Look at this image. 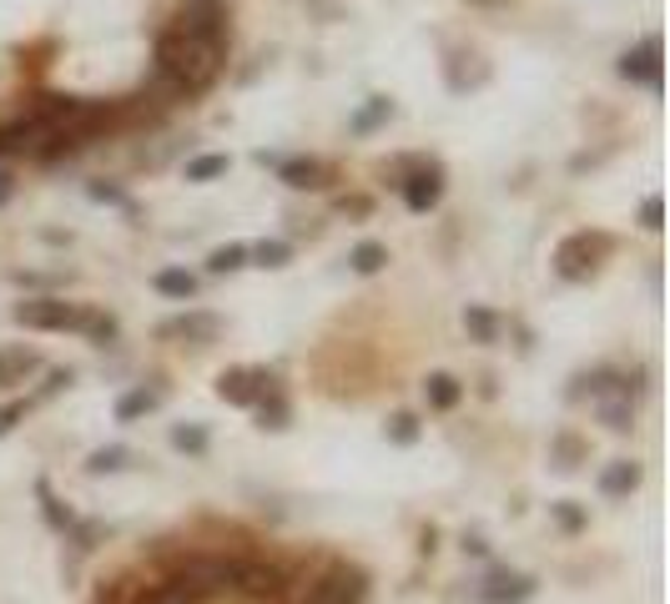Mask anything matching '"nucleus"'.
<instances>
[{"mask_svg":"<svg viewBox=\"0 0 670 604\" xmlns=\"http://www.w3.org/2000/svg\"><path fill=\"white\" fill-rule=\"evenodd\" d=\"M217 71H222V45L192 41L176 25L156 35V81H162L166 96H202L217 81Z\"/></svg>","mask_w":670,"mask_h":604,"instance_id":"f257e3e1","label":"nucleus"},{"mask_svg":"<svg viewBox=\"0 0 670 604\" xmlns=\"http://www.w3.org/2000/svg\"><path fill=\"white\" fill-rule=\"evenodd\" d=\"M363 600H368V574L358 564H333L297 594V604H363Z\"/></svg>","mask_w":670,"mask_h":604,"instance_id":"f03ea898","label":"nucleus"},{"mask_svg":"<svg viewBox=\"0 0 670 604\" xmlns=\"http://www.w3.org/2000/svg\"><path fill=\"white\" fill-rule=\"evenodd\" d=\"M176 31L207 45H227V0H182Z\"/></svg>","mask_w":670,"mask_h":604,"instance_id":"7ed1b4c3","label":"nucleus"},{"mask_svg":"<svg viewBox=\"0 0 670 604\" xmlns=\"http://www.w3.org/2000/svg\"><path fill=\"white\" fill-rule=\"evenodd\" d=\"M16 323L21 328H41V332H61V328H81L87 308H71L61 297H26V303H16Z\"/></svg>","mask_w":670,"mask_h":604,"instance_id":"20e7f679","label":"nucleus"},{"mask_svg":"<svg viewBox=\"0 0 670 604\" xmlns=\"http://www.w3.org/2000/svg\"><path fill=\"white\" fill-rule=\"evenodd\" d=\"M610 253V237H600V232H575V237H565L560 242V253H555V273L560 277H590L595 273V263H600V257Z\"/></svg>","mask_w":670,"mask_h":604,"instance_id":"39448f33","label":"nucleus"},{"mask_svg":"<svg viewBox=\"0 0 670 604\" xmlns=\"http://www.w3.org/2000/svg\"><path fill=\"white\" fill-rule=\"evenodd\" d=\"M232 590L247 594V600H283V594H287V570H277V564H242L237 560Z\"/></svg>","mask_w":670,"mask_h":604,"instance_id":"423d86ee","label":"nucleus"},{"mask_svg":"<svg viewBox=\"0 0 670 604\" xmlns=\"http://www.w3.org/2000/svg\"><path fill=\"white\" fill-rule=\"evenodd\" d=\"M529 594H535V580H529V574L495 570L479 590H474V600L479 604H519V600H529Z\"/></svg>","mask_w":670,"mask_h":604,"instance_id":"0eeeda50","label":"nucleus"},{"mask_svg":"<svg viewBox=\"0 0 670 604\" xmlns=\"http://www.w3.org/2000/svg\"><path fill=\"white\" fill-rule=\"evenodd\" d=\"M620 76L626 81H646L650 91L660 86V41L650 35V41H640L636 51H626V61H620Z\"/></svg>","mask_w":670,"mask_h":604,"instance_id":"6e6552de","label":"nucleus"},{"mask_svg":"<svg viewBox=\"0 0 670 604\" xmlns=\"http://www.w3.org/2000/svg\"><path fill=\"white\" fill-rule=\"evenodd\" d=\"M263 388H273V378L267 373H257V368H232V373H222V383H217V393L227 398V403H257V393Z\"/></svg>","mask_w":670,"mask_h":604,"instance_id":"1a4fd4ad","label":"nucleus"},{"mask_svg":"<svg viewBox=\"0 0 670 604\" xmlns=\"http://www.w3.org/2000/svg\"><path fill=\"white\" fill-rule=\"evenodd\" d=\"M162 338H187V342H212L217 338V318L212 313H182V318L162 323Z\"/></svg>","mask_w":670,"mask_h":604,"instance_id":"9d476101","label":"nucleus"},{"mask_svg":"<svg viewBox=\"0 0 670 604\" xmlns=\"http://www.w3.org/2000/svg\"><path fill=\"white\" fill-rule=\"evenodd\" d=\"M439 192H444V182H439V172H414L404 182V202H408V212H429L434 202H439Z\"/></svg>","mask_w":670,"mask_h":604,"instance_id":"9b49d317","label":"nucleus"},{"mask_svg":"<svg viewBox=\"0 0 670 604\" xmlns=\"http://www.w3.org/2000/svg\"><path fill=\"white\" fill-rule=\"evenodd\" d=\"M35 368H41V358H35L31 348H0V388L26 383Z\"/></svg>","mask_w":670,"mask_h":604,"instance_id":"f8f14e48","label":"nucleus"},{"mask_svg":"<svg viewBox=\"0 0 670 604\" xmlns=\"http://www.w3.org/2000/svg\"><path fill=\"white\" fill-rule=\"evenodd\" d=\"M636 483H640V463H630V459H616L610 469H600V494L605 499H626Z\"/></svg>","mask_w":670,"mask_h":604,"instance_id":"ddd939ff","label":"nucleus"},{"mask_svg":"<svg viewBox=\"0 0 670 604\" xmlns=\"http://www.w3.org/2000/svg\"><path fill=\"white\" fill-rule=\"evenodd\" d=\"M464 328H469L474 342H484V348H489V342H499L505 323H499V313H489V308H479V303H474V308H464Z\"/></svg>","mask_w":670,"mask_h":604,"instance_id":"4468645a","label":"nucleus"},{"mask_svg":"<svg viewBox=\"0 0 670 604\" xmlns=\"http://www.w3.org/2000/svg\"><path fill=\"white\" fill-rule=\"evenodd\" d=\"M152 283H156V293H162V297H176V303L197 297V277H192L187 267H162V273H156Z\"/></svg>","mask_w":670,"mask_h":604,"instance_id":"2eb2a0df","label":"nucleus"},{"mask_svg":"<svg viewBox=\"0 0 670 604\" xmlns=\"http://www.w3.org/2000/svg\"><path fill=\"white\" fill-rule=\"evenodd\" d=\"M277 176H283L287 187H323V162H303V156H297V162H283L277 166Z\"/></svg>","mask_w":670,"mask_h":604,"instance_id":"dca6fc26","label":"nucleus"},{"mask_svg":"<svg viewBox=\"0 0 670 604\" xmlns=\"http://www.w3.org/2000/svg\"><path fill=\"white\" fill-rule=\"evenodd\" d=\"M388 116H394V101H388V96H374V101H368V106L358 111V116L348 121V126H353V136H368V132H374V126H384Z\"/></svg>","mask_w":670,"mask_h":604,"instance_id":"f3484780","label":"nucleus"},{"mask_svg":"<svg viewBox=\"0 0 670 604\" xmlns=\"http://www.w3.org/2000/svg\"><path fill=\"white\" fill-rule=\"evenodd\" d=\"M424 393H429V408H454L459 403V378H449V373H434L429 383H424Z\"/></svg>","mask_w":670,"mask_h":604,"instance_id":"a211bd4d","label":"nucleus"},{"mask_svg":"<svg viewBox=\"0 0 670 604\" xmlns=\"http://www.w3.org/2000/svg\"><path fill=\"white\" fill-rule=\"evenodd\" d=\"M126 463H132V449H121V443H106V449L91 453L87 469H91V473H116V469H126Z\"/></svg>","mask_w":670,"mask_h":604,"instance_id":"6ab92c4d","label":"nucleus"},{"mask_svg":"<svg viewBox=\"0 0 670 604\" xmlns=\"http://www.w3.org/2000/svg\"><path fill=\"white\" fill-rule=\"evenodd\" d=\"M146 408H156V393H146V388H132V393H121V398H116V418H121V423L142 418Z\"/></svg>","mask_w":670,"mask_h":604,"instance_id":"aec40b11","label":"nucleus"},{"mask_svg":"<svg viewBox=\"0 0 670 604\" xmlns=\"http://www.w3.org/2000/svg\"><path fill=\"white\" fill-rule=\"evenodd\" d=\"M227 156H222V152H207V156H192V162H187V182H212V176H222V172H227Z\"/></svg>","mask_w":670,"mask_h":604,"instance_id":"412c9836","label":"nucleus"},{"mask_svg":"<svg viewBox=\"0 0 670 604\" xmlns=\"http://www.w3.org/2000/svg\"><path fill=\"white\" fill-rule=\"evenodd\" d=\"M212 273H237V267H247V247L242 242H227V247H217V253L207 257Z\"/></svg>","mask_w":670,"mask_h":604,"instance_id":"4be33fe9","label":"nucleus"},{"mask_svg":"<svg viewBox=\"0 0 670 604\" xmlns=\"http://www.w3.org/2000/svg\"><path fill=\"white\" fill-rule=\"evenodd\" d=\"M384 263H388L384 242H358V247H353V267H358V273H378Z\"/></svg>","mask_w":670,"mask_h":604,"instance_id":"5701e85b","label":"nucleus"},{"mask_svg":"<svg viewBox=\"0 0 670 604\" xmlns=\"http://www.w3.org/2000/svg\"><path fill=\"white\" fill-rule=\"evenodd\" d=\"M172 443L182 453H207V429L202 423H176L172 429Z\"/></svg>","mask_w":670,"mask_h":604,"instance_id":"b1692460","label":"nucleus"},{"mask_svg":"<svg viewBox=\"0 0 670 604\" xmlns=\"http://www.w3.org/2000/svg\"><path fill=\"white\" fill-rule=\"evenodd\" d=\"M247 257H253L257 267H283L287 257H293V247H287V242H257V247H247Z\"/></svg>","mask_w":670,"mask_h":604,"instance_id":"393cba45","label":"nucleus"},{"mask_svg":"<svg viewBox=\"0 0 670 604\" xmlns=\"http://www.w3.org/2000/svg\"><path fill=\"white\" fill-rule=\"evenodd\" d=\"M257 418H263V429H283V423H287V403L277 398V388H273V398L257 408Z\"/></svg>","mask_w":670,"mask_h":604,"instance_id":"a878e982","label":"nucleus"},{"mask_svg":"<svg viewBox=\"0 0 670 604\" xmlns=\"http://www.w3.org/2000/svg\"><path fill=\"white\" fill-rule=\"evenodd\" d=\"M555 459H560V469H575V463L585 459L580 439H570V433H560V439H555Z\"/></svg>","mask_w":670,"mask_h":604,"instance_id":"bb28decb","label":"nucleus"},{"mask_svg":"<svg viewBox=\"0 0 670 604\" xmlns=\"http://www.w3.org/2000/svg\"><path fill=\"white\" fill-rule=\"evenodd\" d=\"M600 418H605V429H630V398H620V403H600Z\"/></svg>","mask_w":670,"mask_h":604,"instance_id":"cd10ccee","label":"nucleus"},{"mask_svg":"<svg viewBox=\"0 0 670 604\" xmlns=\"http://www.w3.org/2000/svg\"><path fill=\"white\" fill-rule=\"evenodd\" d=\"M388 433H394V443H414V439H418V418L398 413V418H394V429H388Z\"/></svg>","mask_w":670,"mask_h":604,"instance_id":"c85d7f7f","label":"nucleus"},{"mask_svg":"<svg viewBox=\"0 0 670 604\" xmlns=\"http://www.w3.org/2000/svg\"><path fill=\"white\" fill-rule=\"evenodd\" d=\"M21 418H26V403H6V408H0V433H11Z\"/></svg>","mask_w":670,"mask_h":604,"instance_id":"c756f323","label":"nucleus"},{"mask_svg":"<svg viewBox=\"0 0 670 604\" xmlns=\"http://www.w3.org/2000/svg\"><path fill=\"white\" fill-rule=\"evenodd\" d=\"M660 212H666V207H660V197H646V207H640V222L656 232V227H660Z\"/></svg>","mask_w":670,"mask_h":604,"instance_id":"7c9ffc66","label":"nucleus"},{"mask_svg":"<svg viewBox=\"0 0 670 604\" xmlns=\"http://www.w3.org/2000/svg\"><path fill=\"white\" fill-rule=\"evenodd\" d=\"M555 514H560V524H565V529H580V524H585V514H580V509H570V504H560Z\"/></svg>","mask_w":670,"mask_h":604,"instance_id":"2f4dec72","label":"nucleus"},{"mask_svg":"<svg viewBox=\"0 0 670 604\" xmlns=\"http://www.w3.org/2000/svg\"><path fill=\"white\" fill-rule=\"evenodd\" d=\"M91 197H97V202H116V207H126V197H121L116 187H101V182H97V187H91Z\"/></svg>","mask_w":670,"mask_h":604,"instance_id":"473e14b6","label":"nucleus"},{"mask_svg":"<svg viewBox=\"0 0 670 604\" xmlns=\"http://www.w3.org/2000/svg\"><path fill=\"white\" fill-rule=\"evenodd\" d=\"M11 197H16V176L6 172V166H0V207H6Z\"/></svg>","mask_w":670,"mask_h":604,"instance_id":"72a5a7b5","label":"nucleus"}]
</instances>
